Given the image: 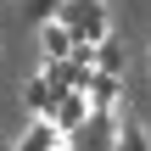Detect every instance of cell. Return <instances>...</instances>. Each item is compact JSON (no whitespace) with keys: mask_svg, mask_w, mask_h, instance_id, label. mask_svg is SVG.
<instances>
[{"mask_svg":"<svg viewBox=\"0 0 151 151\" xmlns=\"http://www.w3.org/2000/svg\"><path fill=\"white\" fill-rule=\"evenodd\" d=\"M56 22L78 39V45H106L112 39V22H106V0H67L56 11Z\"/></svg>","mask_w":151,"mask_h":151,"instance_id":"1","label":"cell"},{"mask_svg":"<svg viewBox=\"0 0 151 151\" xmlns=\"http://www.w3.org/2000/svg\"><path fill=\"white\" fill-rule=\"evenodd\" d=\"M84 123H90V95H78V90H73V95H62V101H56V112H50V129L78 140V134H84Z\"/></svg>","mask_w":151,"mask_h":151,"instance_id":"2","label":"cell"},{"mask_svg":"<svg viewBox=\"0 0 151 151\" xmlns=\"http://www.w3.org/2000/svg\"><path fill=\"white\" fill-rule=\"evenodd\" d=\"M34 45H39V62H73V34L62 28V22H39L34 28Z\"/></svg>","mask_w":151,"mask_h":151,"instance_id":"3","label":"cell"},{"mask_svg":"<svg viewBox=\"0 0 151 151\" xmlns=\"http://www.w3.org/2000/svg\"><path fill=\"white\" fill-rule=\"evenodd\" d=\"M56 101H62V90H56L45 73H34V78L22 84V106H28V118H50V112H56Z\"/></svg>","mask_w":151,"mask_h":151,"instance_id":"4","label":"cell"},{"mask_svg":"<svg viewBox=\"0 0 151 151\" xmlns=\"http://www.w3.org/2000/svg\"><path fill=\"white\" fill-rule=\"evenodd\" d=\"M84 95H90V112H112V118L123 112V78H106V73H95Z\"/></svg>","mask_w":151,"mask_h":151,"instance_id":"5","label":"cell"},{"mask_svg":"<svg viewBox=\"0 0 151 151\" xmlns=\"http://www.w3.org/2000/svg\"><path fill=\"white\" fill-rule=\"evenodd\" d=\"M123 62H129V56H123L118 39H106V45L95 50V73H106V78H123Z\"/></svg>","mask_w":151,"mask_h":151,"instance_id":"6","label":"cell"},{"mask_svg":"<svg viewBox=\"0 0 151 151\" xmlns=\"http://www.w3.org/2000/svg\"><path fill=\"white\" fill-rule=\"evenodd\" d=\"M118 118H123V129H118V146H112V151H151L146 129H140V123H134L129 112H118Z\"/></svg>","mask_w":151,"mask_h":151,"instance_id":"7","label":"cell"},{"mask_svg":"<svg viewBox=\"0 0 151 151\" xmlns=\"http://www.w3.org/2000/svg\"><path fill=\"white\" fill-rule=\"evenodd\" d=\"M62 6H67V0H22V11L34 17V28H39V22H56V11H62Z\"/></svg>","mask_w":151,"mask_h":151,"instance_id":"8","label":"cell"},{"mask_svg":"<svg viewBox=\"0 0 151 151\" xmlns=\"http://www.w3.org/2000/svg\"><path fill=\"white\" fill-rule=\"evenodd\" d=\"M0 151H11V146H6V140H0Z\"/></svg>","mask_w":151,"mask_h":151,"instance_id":"9","label":"cell"},{"mask_svg":"<svg viewBox=\"0 0 151 151\" xmlns=\"http://www.w3.org/2000/svg\"><path fill=\"white\" fill-rule=\"evenodd\" d=\"M146 62H151V50H146Z\"/></svg>","mask_w":151,"mask_h":151,"instance_id":"10","label":"cell"}]
</instances>
